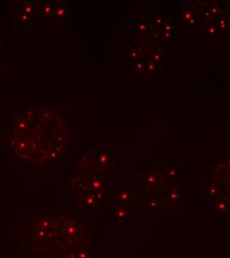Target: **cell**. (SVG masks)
<instances>
[{"mask_svg":"<svg viewBox=\"0 0 230 258\" xmlns=\"http://www.w3.org/2000/svg\"><path fill=\"white\" fill-rule=\"evenodd\" d=\"M8 140L9 149L17 159L36 166L47 165L63 154L68 128L56 109L29 106L13 116Z\"/></svg>","mask_w":230,"mask_h":258,"instance_id":"1","label":"cell"},{"mask_svg":"<svg viewBox=\"0 0 230 258\" xmlns=\"http://www.w3.org/2000/svg\"><path fill=\"white\" fill-rule=\"evenodd\" d=\"M23 241L32 253L68 255L86 252L89 233L86 226L64 214L41 213L24 222Z\"/></svg>","mask_w":230,"mask_h":258,"instance_id":"2","label":"cell"},{"mask_svg":"<svg viewBox=\"0 0 230 258\" xmlns=\"http://www.w3.org/2000/svg\"><path fill=\"white\" fill-rule=\"evenodd\" d=\"M71 198L81 206L98 208L105 196L103 175L96 172L86 158L79 162L70 180Z\"/></svg>","mask_w":230,"mask_h":258,"instance_id":"3","label":"cell"},{"mask_svg":"<svg viewBox=\"0 0 230 258\" xmlns=\"http://www.w3.org/2000/svg\"><path fill=\"white\" fill-rule=\"evenodd\" d=\"M85 158L96 172L103 175L109 172L116 164L117 154L109 145L95 144L89 147Z\"/></svg>","mask_w":230,"mask_h":258,"instance_id":"4","label":"cell"},{"mask_svg":"<svg viewBox=\"0 0 230 258\" xmlns=\"http://www.w3.org/2000/svg\"><path fill=\"white\" fill-rule=\"evenodd\" d=\"M22 10L16 13L15 25L21 29H30L34 26L36 16L38 15V4L35 1H25Z\"/></svg>","mask_w":230,"mask_h":258,"instance_id":"5","label":"cell"},{"mask_svg":"<svg viewBox=\"0 0 230 258\" xmlns=\"http://www.w3.org/2000/svg\"><path fill=\"white\" fill-rule=\"evenodd\" d=\"M55 2L53 1H43L38 4V14L41 17H48L54 15Z\"/></svg>","mask_w":230,"mask_h":258,"instance_id":"6","label":"cell"},{"mask_svg":"<svg viewBox=\"0 0 230 258\" xmlns=\"http://www.w3.org/2000/svg\"><path fill=\"white\" fill-rule=\"evenodd\" d=\"M66 2H55V8H54V16L57 18H63L67 11H68V5L65 4Z\"/></svg>","mask_w":230,"mask_h":258,"instance_id":"7","label":"cell"}]
</instances>
